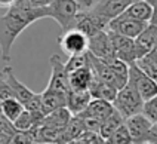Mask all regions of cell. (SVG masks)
I'll return each instance as SVG.
<instances>
[{"label": "cell", "mask_w": 157, "mask_h": 144, "mask_svg": "<svg viewBox=\"0 0 157 144\" xmlns=\"http://www.w3.org/2000/svg\"><path fill=\"white\" fill-rule=\"evenodd\" d=\"M42 18H51L49 8H33L30 0H18L6 14L0 15V56L5 63L12 58L10 51L17 37Z\"/></svg>", "instance_id": "obj_1"}, {"label": "cell", "mask_w": 157, "mask_h": 144, "mask_svg": "<svg viewBox=\"0 0 157 144\" xmlns=\"http://www.w3.org/2000/svg\"><path fill=\"white\" fill-rule=\"evenodd\" d=\"M144 104H145V101L131 85H126L123 89L119 91L117 98L113 103L116 111L120 113L124 120L136 116V115H141L144 110Z\"/></svg>", "instance_id": "obj_2"}, {"label": "cell", "mask_w": 157, "mask_h": 144, "mask_svg": "<svg viewBox=\"0 0 157 144\" xmlns=\"http://www.w3.org/2000/svg\"><path fill=\"white\" fill-rule=\"evenodd\" d=\"M108 24L110 22L107 19L99 17L94 10H82L67 30H78L87 39H90L95 34H98L99 31H107L108 30Z\"/></svg>", "instance_id": "obj_3"}, {"label": "cell", "mask_w": 157, "mask_h": 144, "mask_svg": "<svg viewBox=\"0 0 157 144\" xmlns=\"http://www.w3.org/2000/svg\"><path fill=\"white\" fill-rule=\"evenodd\" d=\"M128 85H131L132 88L142 97V99L145 103L150 101L151 98L157 97V82H154L151 77H148L136 65V63L129 65V80H128Z\"/></svg>", "instance_id": "obj_4"}, {"label": "cell", "mask_w": 157, "mask_h": 144, "mask_svg": "<svg viewBox=\"0 0 157 144\" xmlns=\"http://www.w3.org/2000/svg\"><path fill=\"white\" fill-rule=\"evenodd\" d=\"M49 12L51 18L59 24L62 31H65L82 12V9L76 0H53V3L49 6Z\"/></svg>", "instance_id": "obj_5"}, {"label": "cell", "mask_w": 157, "mask_h": 144, "mask_svg": "<svg viewBox=\"0 0 157 144\" xmlns=\"http://www.w3.org/2000/svg\"><path fill=\"white\" fill-rule=\"evenodd\" d=\"M58 45L62 52L68 55L70 58V56L86 54L89 39L78 30H67V31H61V34L58 37Z\"/></svg>", "instance_id": "obj_6"}, {"label": "cell", "mask_w": 157, "mask_h": 144, "mask_svg": "<svg viewBox=\"0 0 157 144\" xmlns=\"http://www.w3.org/2000/svg\"><path fill=\"white\" fill-rule=\"evenodd\" d=\"M51 79L48 83V89L55 91V92H61L68 95V92L71 91L70 86V74L65 68V64L61 61L59 55H52L51 56Z\"/></svg>", "instance_id": "obj_7"}, {"label": "cell", "mask_w": 157, "mask_h": 144, "mask_svg": "<svg viewBox=\"0 0 157 144\" xmlns=\"http://www.w3.org/2000/svg\"><path fill=\"white\" fill-rule=\"evenodd\" d=\"M148 25L150 24H145V22L129 18L126 15H122L119 18L113 19L108 24V31H113V33H117V34H122L124 37H129V39L135 40Z\"/></svg>", "instance_id": "obj_8"}, {"label": "cell", "mask_w": 157, "mask_h": 144, "mask_svg": "<svg viewBox=\"0 0 157 144\" xmlns=\"http://www.w3.org/2000/svg\"><path fill=\"white\" fill-rule=\"evenodd\" d=\"M108 31V30H107ZM110 39H111V43L114 48V54L116 58L122 60L123 63L126 64H133L136 63V49H135V40L129 39V37H124L122 34H117L113 31H108Z\"/></svg>", "instance_id": "obj_9"}, {"label": "cell", "mask_w": 157, "mask_h": 144, "mask_svg": "<svg viewBox=\"0 0 157 144\" xmlns=\"http://www.w3.org/2000/svg\"><path fill=\"white\" fill-rule=\"evenodd\" d=\"M136 2H141V0H99V3L92 10L99 17L107 19L108 22H111L113 19L122 17L126 9Z\"/></svg>", "instance_id": "obj_10"}, {"label": "cell", "mask_w": 157, "mask_h": 144, "mask_svg": "<svg viewBox=\"0 0 157 144\" xmlns=\"http://www.w3.org/2000/svg\"><path fill=\"white\" fill-rule=\"evenodd\" d=\"M124 125L129 129V134L132 137V143L133 144H148V135L153 123L142 113L126 119Z\"/></svg>", "instance_id": "obj_11"}, {"label": "cell", "mask_w": 157, "mask_h": 144, "mask_svg": "<svg viewBox=\"0 0 157 144\" xmlns=\"http://www.w3.org/2000/svg\"><path fill=\"white\" fill-rule=\"evenodd\" d=\"M87 52L92 54L94 56H96V58H99V60L116 58L114 48L108 31H99L98 34L90 37L89 39V46H87Z\"/></svg>", "instance_id": "obj_12"}, {"label": "cell", "mask_w": 157, "mask_h": 144, "mask_svg": "<svg viewBox=\"0 0 157 144\" xmlns=\"http://www.w3.org/2000/svg\"><path fill=\"white\" fill-rule=\"evenodd\" d=\"M2 73H3V77H5L6 83L9 85V88L12 91L13 97H15L19 103H22V104L25 106L27 103L34 97L36 92H33V91L30 89L28 86H25L22 82L18 80L15 73H13V68H12L10 65H5V68L2 70Z\"/></svg>", "instance_id": "obj_13"}, {"label": "cell", "mask_w": 157, "mask_h": 144, "mask_svg": "<svg viewBox=\"0 0 157 144\" xmlns=\"http://www.w3.org/2000/svg\"><path fill=\"white\" fill-rule=\"evenodd\" d=\"M157 46V25L150 24L140 36L135 39V49H136V58L141 60L142 56L148 55L154 51ZM136 60V61H138Z\"/></svg>", "instance_id": "obj_14"}, {"label": "cell", "mask_w": 157, "mask_h": 144, "mask_svg": "<svg viewBox=\"0 0 157 144\" xmlns=\"http://www.w3.org/2000/svg\"><path fill=\"white\" fill-rule=\"evenodd\" d=\"M92 101V95L89 91H73L67 95V108L73 116L82 115Z\"/></svg>", "instance_id": "obj_15"}, {"label": "cell", "mask_w": 157, "mask_h": 144, "mask_svg": "<svg viewBox=\"0 0 157 144\" xmlns=\"http://www.w3.org/2000/svg\"><path fill=\"white\" fill-rule=\"evenodd\" d=\"M116 111L113 103H108V101H104V99H92L90 104L87 106V108L78 115L80 117H94V119H98L101 122H104L107 117H110Z\"/></svg>", "instance_id": "obj_16"}, {"label": "cell", "mask_w": 157, "mask_h": 144, "mask_svg": "<svg viewBox=\"0 0 157 144\" xmlns=\"http://www.w3.org/2000/svg\"><path fill=\"white\" fill-rule=\"evenodd\" d=\"M43 95V106H42V111H43L44 116H48L49 113H52L55 110H59V108L67 107V95L61 94V92H55V91L46 89L42 92Z\"/></svg>", "instance_id": "obj_17"}, {"label": "cell", "mask_w": 157, "mask_h": 144, "mask_svg": "<svg viewBox=\"0 0 157 144\" xmlns=\"http://www.w3.org/2000/svg\"><path fill=\"white\" fill-rule=\"evenodd\" d=\"M123 15H126L132 19H136V21H141V22H145V24H151V19L154 15V8L148 2L141 0V2L131 5Z\"/></svg>", "instance_id": "obj_18"}, {"label": "cell", "mask_w": 157, "mask_h": 144, "mask_svg": "<svg viewBox=\"0 0 157 144\" xmlns=\"http://www.w3.org/2000/svg\"><path fill=\"white\" fill-rule=\"evenodd\" d=\"M89 92L92 95V99H104V101H108V103H114L116 98H117V94H119V91L116 88L101 82L96 77H94V80H92Z\"/></svg>", "instance_id": "obj_19"}, {"label": "cell", "mask_w": 157, "mask_h": 144, "mask_svg": "<svg viewBox=\"0 0 157 144\" xmlns=\"http://www.w3.org/2000/svg\"><path fill=\"white\" fill-rule=\"evenodd\" d=\"M43 119H44L43 113H33V111L24 110L21 113V116L13 122V126H15L17 131H33L36 128L42 126Z\"/></svg>", "instance_id": "obj_20"}, {"label": "cell", "mask_w": 157, "mask_h": 144, "mask_svg": "<svg viewBox=\"0 0 157 144\" xmlns=\"http://www.w3.org/2000/svg\"><path fill=\"white\" fill-rule=\"evenodd\" d=\"M92 80H94V73L90 65L70 73V86L73 91H89Z\"/></svg>", "instance_id": "obj_21"}, {"label": "cell", "mask_w": 157, "mask_h": 144, "mask_svg": "<svg viewBox=\"0 0 157 144\" xmlns=\"http://www.w3.org/2000/svg\"><path fill=\"white\" fill-rule=\"evenodd\" d=\"M73 115L67 107L55 110L52 113H49L48 116H44L42 126H51V128H58V129H65L67 125L71 122Z\"/></svg>", "instance_id": "obj_22"}, {"label": "cell", "mask_w": 157, "mask_h": 144, "mask_svg": "<svg viewBox=\"0 0 157 144\" xmlns=\"http://www.w3.org/2000/svg\"><path fill=\"white\" fill-rule=\"evenodd\" d=\"M122 125H124V119L122 117V115H120V113L114 111L111 116L107 117L104 122H102L99 134H101V137H102V138L108 140V138H110V137H111V135H113Z\"/></svg>", "instance_id": "obj_23"}, {"label": "cell", "mask_w": 157, "mask_h": 144, "mask_svg": "<svg viewBox=\"0 0 157 144\" xmlns=\"http://www.w3.org/2000/svg\"><path fill=\"white\" fill-rule=\"evenodd\" d=\"M24 110H25L24 104L19 103L17 98H9L6 101H3V104H2V115L12 123L21 116V113Z\"/></svg>", "instance_id": "obj_24"}, {"label": "cell", "mask_w": 157, "mask_h": 144, "mask_svg": "<svg viewBox=\"0 0 157 144\" xmlns=\"http://www.w3.org/2000/svg\"><path fill=\"white\" fill-rule=\"evenodd\" d=\"M136 65H138L148 77H151L154 82H157V56L153 54V52H150L148 55H145V56H142L141 60H138V61H136Z\"/></svg>", "instance_id": "obj_25"}, {"label": "cell", "mask_w": 157, "mask_h": 144, "mask_svg": "<svg viewBox=\"0 0 157 144\" xmlns=\"http://www.w3.org/2000/svg\"><path fill=\"white\" fill-rule=\"evenodd\" d=\"M107 144H133L132 143V137L129 134V129L126 125H122L116 132H114L108 140Z\"/></svg>", "instance_id": "obj_26"}, {"label": "cell", "mask_w": 157, "mask_h": 144, "mask_svg": "<svg viewBox=\"0 0 157 144\" xmlns=\"http://www.w3.org/2000/svg\"><path fill=\"white\" fill-rule=\"evenodd\" d=\"M89 65V56H87V52L83 55H76V56H70L65 63V68L68 74L73 72H77L83 67H87Z\"/></svg>", "instance_id": "obj_27"}, {"label": "cell", "mask_w": 157, "mask_h": 144, "mask_svg": "<svg viewBox=\"0 0 157 144\" xmlns=\"http://www.w3.org/2000/svg\"><path fill=\"white\" fill-rule=\"evenodd\" d=\"M142 115L147 117V119H148L153 125H154V123H157V97L151 98L150 101H147V103L144 104Z\"/></svg>", "instance_id": "obj_28"}, {"label": "cell", "mask_w": 157, "mask_h": 144, "mask_svg": "<svg viewBox=\"0 0 157 144\" xmlns=\"http://www.w3.org/2000/svg\"><path fill=\"white\" fill-rule=\"evenodd\" d=\"M34 134L33 131H17L12 135L10 144H34Z\"/></svg>", "instance_id": "obj_29"}, {"label": "cell", "mask_w": 157, "mask_h": 144, "mask_svg": "<svg viewBox=\"0 0 157 144\" xmlns=\"http://www.w3.org/2000/svg\"><path fill=\"white\" fill-rule=\"evenodd\" d=\"M9 98H15V97H13L12 91L9 88V85L5 80L3 73L0 72V115H2V104H3V101H6Z\"/></svg>", "instance_id": "obj_30"}, {"label": "cell", "mask_w": 157, "mask_h": 144, "mask_svg": "<svg viewBox=\"0 0 157 144\" xmlns=\"http://www.w3.org/2000/svg\"><path fill=\"white\" fill-rule=\"evenodd\" d=\"M42 98H43L42 92L34 94V97H33V98L30 99L25 106H24V107H25V110H28V111H33V113H43V111H42V106H43V101H42Z\"/></svg>", "instance_id": "obj_31"}, {"label": "cell", "mask_w": 157, "mask_h": 144, "mask_svg": "<svg viewBox=\"0 0 157 144\" xmlns=\"http://www.w3.org/2000/svg\"><path fill=\"white\" fill-rule=\"evenodd\" d=\"M82 119H83L85 126H86V132H98V134H99V131H101V125H102V122H101V120L94 119V117H82Z\"/></svg>", "instance_id": "obj_32"}, {"label": "cell", "mask_w": 157, "mask_h": 144, "mask_svg": "<svg viewBox=\"0 0 157 144\" xmlns=\"http://www.w3.org/2000/svg\"><path fill=\"white\" fill-rule=\"evenodd\" d=\"M80 140L85 141L86 144H107V140L102 138L101 134H98V132H86Z\"/></svg>", "instance_id": "obj_33"}, {"label": "cell", "mask_w": 157, "mask_h": 144, "mask_svg": "<svg viewBox=\"0 0 157 144\" xmlns=\"http://www.w3.org/2000/svg\"><path fill=\"white\" fill-rule=\"evenodd\" d=\"M0 132H2V134H8V135H13L17 132L13 123L9 122L3 115H0Z\"/></svg>", "instance_id": "obj_34"}, {"label": "cell", "mask_w": 157, "mask_h": 144, "mask_svg": "<svg viewBox=\"0 0 157 144\" xmlns=\"http://www.w3.org/2000/svg\"><path fill=\"white\" fill-rule=\"evenodd\" d=\"M76 2L82 10H92L99 3V0H76Z\"/></svg>", "instance_id": "obj_35"}, {"label": "cell", "mask_w": 157, "mask_h": 144, "mask_svg": "<svg viewBox=\"0 0 157 144\" xmlns=\"http://www.w3.org/2000/svg\"><path fill=\"white\" fill-rule=\"evenodd\" d=\"M33 8H49L53 3V0H30Z\"/></svg>", "instance_id": "obj_36"}, {"label": "cell", "mask_w": 157, "mask_h": 144, "mask_svg": "<svg viewBox=\"0 0 157 144\" xmlns=\"http://www.w3.org/2000/svg\"><path fill=\"white\" fill-rule=\"evenodd\" d=\"M148 144H157V123L151 126V131L148 135Z\"/></svg>", "instance_id": "obj_37"}, {"label": "cell", "mask_w": 157, "mask_h": 144, "mask_svg": "<svg viewBox=\"0 0 157 144\" xmlns=\"http://www.w3.org/2000/svg\"><path fill=\"white\" fill-rule=\"evenodd\" d=\"M18 0H0V8H5V9H10Z\"/></svg>", "instance_id": "obj_38"}, {"label": "cell", "mask_w": 157, "mask_h": 144, "mask_svg": "<svg viewBox=\"0 0 157 144\" xmlns=\"http://www.w3.org/2000/svg\"><path fill=\"white\" fill-rule=\"evenodd\" d=\"M151 24L157 25V6L154 8V15H153V19H151Z\"/></svg>", "instance_id": "obj_39"}, {"label": "cell", "mask_w": 157, "mask_h": 144, "mask_svg": "<svg viewBox=\"0 0 157 144\" xmlns=\"http://www.w3.org/2000/svg\"><path fill=\"white\" fill-rule=\"evenodd\" d=\"M145 2H148L153 8H156V6H157V0H145Z\"/></svg>", "instance_id": "obj_40"}, {"label": "cell", "mask_w": 157, "mask_h": 144, "mask_svg": "<svg viewBox=\"0 0 157 144\" xmlns=\"http://www.w3.org/2000/svg\"><path fill=\"white\" fill-rule=\"evenodd\" d=\"M153 54H154V55H156V56H157V46H156V48H154V51H153Z\"/></svg>", "instance_id": "obj_41"}, {"label": "cell", "mask_w": 157, "mask_h": 144, "mask_svg": "<svg viewBox=\"0 0 157 144\" xmlns=\"http://www.w3.org/2000/svg\"><path fill=\"white\" fill-rule=\"evenodd\" d=\"M34 144H51V143H34Z\"/></svg>", "instance_id": "obj_42"}]
</instances>
